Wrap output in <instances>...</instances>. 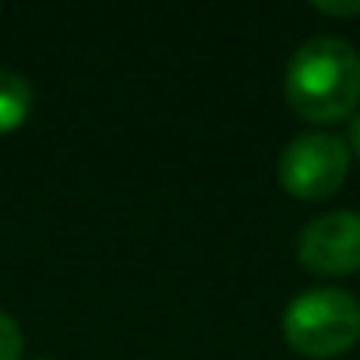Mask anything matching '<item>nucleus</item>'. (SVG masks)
Instances as JSON below:
<instances>
[{
    "label": "nucleus",
    "instance_id": "obj_1",
    "mask_svg": "<svg viewBox=\"0 0 360 360\" xmlns=\"http://www.w3.org/2000/svg\"><path fill=\"white\" fill-rule=\"evenodd\" d=\"M290 110L311 124H335L360 110V53L339 36L300 43L283 75Z\"/></svg>",
    "mask_w": 360,
    "mask_h": 360
},
{
    "label": "nucleus",
    "instance_id": "obj_2",
    "mask_svg": "<svg viewBox=\"0 0 360 360\" xmlns=\"http://www.w3.org/2000/svg\"><path fill=\"white\" fill-rule=\"evenodd\" d=\"M283 339L307 360L342 356L360 342V300L339 286L304 290L283 311Z\"/></svg>",
    "mask_w": 360,
    "mask_h": 360
},
{
    "label": "nucleus",
    "instance_id": "obj_3",
    "mask_svg": "<svg viewBox=\"0 0 360 360\" xmlns=\"http://www.w3.org/2000/svg\"><path fill=\"white\" fill-rule=\"evenodd\" d=\"M349 173V148L342 138L328 131H304L279 152L276 176L290 198L297 202H321L332 198Z\"/></svg>",
    "mask_w": 360,
    "mask_h": 360
},
{
    "label": "nucleus",
    "instance_id": "obj_4",
    "mask_svg": "<svg viewBox=\"0 0 360 360\" xmlns=\"http://www.w3.org/2000/svg\"><path fill=\"white\" fill-rule=\"evenodd\" d=\"M297 262L328 279L360 272V212L339 209L311 219L297 237Z\"/></svg>",
    "mask_w": 360,
    "mask_h": 360
},
{
    "label": "nucleus",
    "instance_id": "obj_5",
    "mask_svg": "<svg viewBox=\"0 0 360 360\" xmlns=\"http://www.w3.org/2000/svg\"><path fill=\"white\" fill-rule=\"evenodd\" d=\"M32 113V85L25 75L0 68V134L18 131Z\"/></svg>",
    "mask_w": 360,
    "mask_h": 360
},
{
    "label": "nucleus",
    "instance_id": "obj_6",
    "mask_svg": "<svg viewBox=\"0 0 360 360\" xmlns=\"http://www.w3.org/2000/svg\"><path fill=\"white\" fill-rule=\"evenodd\" d=\"M25 353V335H22V325L0 311V360H22Z\"/></svg>",
    "mask_w": 360,
    "mask_h": 360
},
{
    "label": "nucleus",
    "instance_id": "obj_7",
    "mask_svg": "<svg viewBox=\"0 0 360 360\" xmlns=\"http://www.w3.org/2000/svg\"><path fill=\"white\" fill-rule=\"evenodd\" d=\"M314 11L332 15V18H349V15H360V0L356 4H314Z\"/></svg>",
    "mask_w": 360,
    "mask_h": 360
},
{
    "label": "nucleus",
    "instance_id": "obj_8",
    "mask_svg": "<svg viewBox=\"0 0 360 360\" xmlns=\"http://www.w3.org/2000/svg\"><path fill=\"white\" fill-rule=\"evenodd\" d=\"M346 148L360 155V110L349 117V127H346Z\"/></svg>",
    "mask_w": 360,
    "mask_h": 360
},
{
    "label": "nucleus",
    "instance_id": "obj_9",
    "mask_svg": "<svg viewBox=\"0 0 360 360\" xmlns=\"http://www.w3.org/2000/svg\"><path fill=\"white\" fill-rule=\"evenodd\" d=\"M36 360H57V356H36Z\"/></svg>",
    "mask_w": 360,
    "mask_h": 360
}]
</instances>
